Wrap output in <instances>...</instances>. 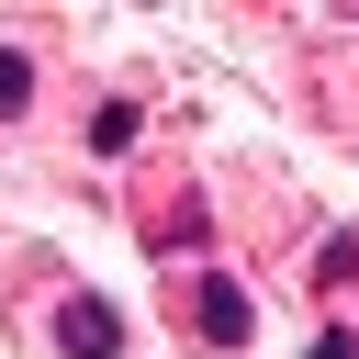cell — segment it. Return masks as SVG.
Masks as SVG:
<instances>
[{
    "mask_svg": "<svg viewBox=\"0 0 359 359\" xmlns=\"http://www.w3.org/2000/svg\"><path fill=\"white\" fill-rule=\"evenodd\" d=\"M22 101H34V56H22V45H0V123H11Z\"/></svg>",
    "mask_w": 359,
    "mask_h": 359,
    "instance_id": "cell-4",
    "label": "cell"
},
{
    "mask_svg": "<svg viewBox=\"0 0 359 359\" xmlns=\"http://www.w3.org/2000/svg\"><path fill=\"white\" fill-rule=\"evenodd\" d=\"M90 146L123 157V146H135V101H101V112H90Z\"/></svg>",
    "mask_w": 359,
    "mask_h": 359,
    "instance_id": "cell-3",
    "label": "cell"
},
{
    "mask_svg": "<svg viewBox=\"0 0 359 359\" xmlns=\"http://www.w3.org/2000/svg\"><path fill=\"white\" fill-rule=\"evenodd\" d=\"M56 337H67V359H112V348H123V314H112L101 292H79V303L56 314Z\"/></svg>",
    "mask_w": 359,
    "mask_h": 359,
    "instance_id": "cell-2",
    "label": "cell"
},
{
    "mask_svg": "<svg viewBox=\"0 0 359 359\" xmlns=\"http://www.w3.org/2000/svg\"><path fill=\"white\" fill-rule=\"evenodd\" d=\"M314 359H359V337H314Z\"/></svg>",
    "mask_w": 359,
    "mask_h": 359,
    "instance_id": "cell-5",
    "label": "cell"
},
{
    "mask_svg": "<svg viewBox=\"0 0 359 359\" xmlns=\"http://www.w3.org/2000/svg\"><path fill=\"white\" fill-rule=\"evenodd\" d=\"M247 325H258V303H247V280H224V269H202V337H213V348H247Z\"/></svg>",
    "mask_w": 359,
    "mask_h": 359,
    "instance_id": "cell-1",
    "label": "cell"
}]
</instances>
